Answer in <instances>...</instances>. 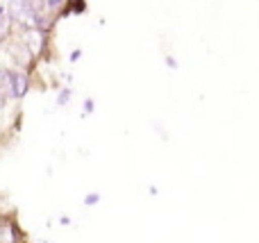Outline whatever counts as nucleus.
<instances>
[{
	"instance_id": "1",
	"label": "nucleus",
	"mask_w": 259,
	"mask_h": 243,
	"mask_svg": "<svg viewBox=\"0 0 259 243\" xmlns=\"http://www.w3.org/2000/svg\"><path fill=\"white\" fill-rule=\"evenodd\" d=\"M18 39H21V43L27 48V53L34 57V62L39 57H44L46 50H48V32H44V30L23 27V30H18Z\"/></svg>"
},
{
	"instance_id": "2",
	"label": "nucleus",
	"mask_w": 259,
	"mask_h": 243,
	"mask_svg": "<svg viewBox=\"0 0 259 243\" xmlns=\"http://www.w3.org/2000/svg\"><path fill=\"white\" fill-rule=\"evenodd\" d=\"M0 243H27L14 212H0Z\"/></svg>"
},
{
	"instance_id": "3",
	"label": "nucleus",
	"mask_w": 259,
	"mask_h": 243,
	"mask_svg": "<svg viewBox=\"0 0 259 243\" xmlns=\"http://www.w3.org/2000/svg\"><path fill=\"white\" fill-rule=\"evenodd\" d=\"M32 86V75L21 68H9V100H23Z\"/></svg>"
},
{
	"instance_id": "4",
	"label": "nucleus",
	"mask_w": 259,
	"mask_h": 243,
	"mask_svg": "<svg viewBox=\"0 0 259 243\" xmlns=\"http://www.w3.org/2000/svg\"><path fill=\"white\" fill-rule=\"evenodd\" d=\"M14 30H16V25L7 16V7L0 5V45H7L14 39Z\"/></svg>"
},
{
	"instance_id": "5",
	"label": "nucleus",
	"mask_w": 259,
	"mask_h": 243,
	"mask_svg": "<svg viewBox=\"0 0 259 243\" xmlns=\"http://www.w3.org/2000/svg\"><path fill=\"white\" fill-rule=\"evenodd\" d=\"M68 100H71V89H62L59 91V95H57V105L59 107H64Z\"/></svg>"
},
{
	"instance_id": "6",
	"label": "nucleus",
	"mask_w": 259,
	"mask_h": 243,
	"mask_svg": "<svg viewBox=\"0 0 259 243\" xmlns=\"http://www.w3.org/2000/svg\"><path fill=\"white\" fill-rule=\"evenodd\" d=\"M98 200H100V196H98V193H89V196H87V198H84V205H89V207H94V205L98 203Z\"/></svg>"
},
{
	"instance_id": "7",
	"label": "nucleus",
	"mask_w": 259,
	"mask_h": 243,
	"mask_svg": "<svg viewBox=\"0 0 259 243\" xmlns=\"http://www.w3.org/2000/svg\"><path fill=\"white\" fill-rule=\"evenodd\" d=\"M94 112V100H84V114Z\"/></svg>"
},
{
	"instance_id": "8",
	"label": "nucleus",
	"mask_w": 259,
	"mask_h": 243,
	"mask_svg": "<svg viewBox=\"0 0 259 243\" xmlns=\"http://www.w3.org/2000/svg\"><path fill=\"white\" fill-rule=\"evenodd\" d=\"M80 57H82V50H73L71 53V62H77Z\"/></svg>"
},
{
	"instance_id": "9",
	"label": "nucleus",
	"mask_w": 259,
	"mask_h": 243,
	"mask_svg": "<svg viewBox=\"0 0 259 243\" xmlns=\"http://www.w3.org/2000/svg\"><path fill=\"white\" fill-rule=\"evenodd\" d=\"M7 103H9V100L0 95V116H3V112H5V107H7Z\"/></svg>"
},
{
	"instance_id": "10",
	"label": "nucleus",
	"mask_w": 259,
	"mask_h": 243,
	"mask_svg": "<svg viewBox=\"0 0 259 243\" xmlns=\"http://www.w3.org/2000/svg\"><path fill=\"white\" fill-rule=\"evenodd\" d=\"M59 223H62V225H71V218H68V216H62V218H59Z\"/></svg>"
}]
</instances>
